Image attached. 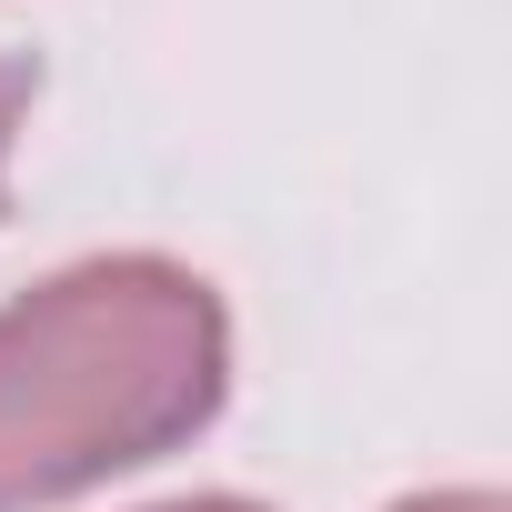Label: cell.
I'll return each instance as SVG.
<instances>
[{
	"mask_svg": "<svg viewBox=\"0 0 512 512\" xmlns=\"http://www.w3.org/2000/svg\"><path fill=\"white\" fill-rule=\"evenodd\" d=\"M231 312L191 262L101 251L0 312V512L71 502L211 432Z\"/></svg>",
	"mask_w": 512,
	"mask_h": 512,
	"instance_id": "cell-1",
	"label": "cell"
},
{
	"mask_svg": "<svg viewBox=\"0 0 512 512\" xmlns=\"http://www.w3.org/2000/svg\"><path fill=\"white\" fill-rule=\"evenodd\" d=\"M31 91H41V71H31V61H0V191H11V151H21Z\"/></svg>",
	"mask_w": 512,
	"mask_h": 512,
	"instance_id": "cell-2",
	"label": "cell"
},
{
	"mask_svg": "<svg viewBox=\"0 0 512 512\" xmlns=\"http://www.w3.org/2000/svg\"><path fill=\"white\" fill-rule=\"evenodd\" d=\"M392 512H512V502L472 482V492H412V502H392Z\"/></svg>",
	"mask_w": 512,
	"mask_h": 512,
	"instance_id": "cell-3",
	"label": "cell"
},
{
	"mask_svg": "<svg viewBox=\"0 0 512 512\" xmlns=\"http://www.w3.org/2000/svg\"><path fill=\"white\" fill-rule=\"evenodd\" d=\"M151 512H262V502H241V492H181V502H151Z\"/></svg>",
	"mask_w": 512,
	"mask_h": 512,
	"instance_id": "cell-4",
	"label": "cell"
}]
</instances>
